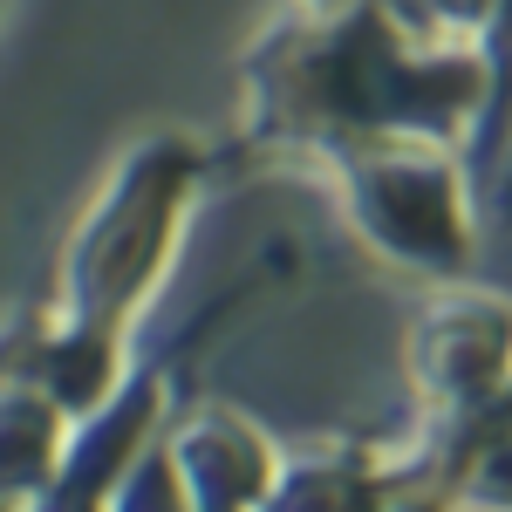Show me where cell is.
Wrapping results in <instances>:
<instances>
[{
  "mask_svg": "<svg viewBox=\"0 0 512 512\" xmlns=\"http://www.w3.org/2000/svg\"><path fill=\"white\" fill-rule=\"evenodd\" d=\"M485 103L478 48L424 41L390 0H355L342 14H301L246 55V144L335 158L383 137L472 144Z\"/></svg>",
  "mask_w": 512,
  "mask_h": 512,
  "instance_id": "6da1fadb",
  "label": "cell"
},
{
  "mask_svg": "<svg viewBox=\"0 0 512 512\" xmlns=\"http://www.w3.org/2000/svg\"><path fill=\"white\" fill-rule=\"evenodd\" d=\"M198 185H205V151L185 130L137 137L55 260V301L0 335V369L41 383L76 424L96 417L117 396L123 328L171 267Z\"/></svg>",
  "mask_w": 512,
  "mask_h": 512,
  "instance_id": "7a4b0ae2",
  "label": "cell"
},
{
  "mask_svg": "<svg viewBox=\"0 0 512 512\" xmlns=\"http://www.w3.org/2000/svg\"><path fill=\"white\" fill-rule=\"evenodd\" d=\"M321 178L335 185V205L349 233L417 280H465L478 260V226L458 144L444 137H383L321 158Z\"/></svg>",
  "mask_w": 512,
  "mask_h": 512,
  "instance_id": "3957f363",
  "label": "cell"
},
{
  "mask_svg": "<svg viewBox=\"0 0 512 512\" xmlns=\"http://www.w3.org/2000/svg\"><path fill=\"white\" fill-rule=\"evenodd\" d=\"M410 383L431 431L472 424L512 390V308L492 294H444L410 328Z\"/></svg>",
  "mask_w": 512,
  "mask_h": 512,
  "instance_id": "277c9868",
  "label": "cell"
},
{
  "mask_svg": "<svg viewBox=\"0 0 512 512\" xmlns=\"http://www.w3.org/2000/svg\"><path fill=\"white\" fill-rule=\"evenodd\" d=\"M164 444L178 451L198 512H260L267 485H274V465H280V451L233 410H198Z\"/></svg>",
  "mask_w": 512,
  "mask_h": 512,
  "instance_id": "5b68a950",
  "label": "cell"
},
{
  "mask_svg": "<svg viewBox=\"0 0 512 512\" xmlns=\"http://www.w3.org/2000/svg\"><path fill=\"white\" fill-rule=\"evenodd\" d=\"M410 478H424L410 458L390 465L383 451H362V444H315V451H294L274 465L260 512H376Z\"/></svg>",
  "mask_w": 512,
  "mask_h": 512,
  "instance_id": "8992f818",
  "label": "cell"
},
{
  "mask_svg": "<svg viewBox=\"0 0 512 512\" xmlns=\"http://www.w3.org/2000/svg\"><path fill=\"white\" fill-rule=\"evenodd\" d=\"M410 465L444 485L451 512H512V390L485 403L472 424L431 431Z\"/></svg>",
  "mask_w": 512,
  "mask_h": 512,
  "instance_id": "52a82bcc",
  "label": "cell"
},
{
  "mask_svg": "<svg viewBox=\"0 0 512 512\" xmlns=\"http://www.w3.org/2000/svg\"><path fill=\"white\" fill-rule=\"evenodd\" d=\"M69 424L76 417L41 383L0 369V499L7 506H41V492L69 458Z\"/></svg>",
  "mask_w": 512,
  "mask_h": 512,
  "instance_id": "ba28073f",
  "label": "cell"
},
{
  "mask_svg": "<svg viewBox=\"0 0 512 512\" xmlns=\"http://www.w3.org/2000/svg\"><path fill=\"white\" fill-rule=\"evenodd\" d=\"M478 62H485V103L472 123V158L485 171H499L512 151V0L492 7V21L478 35Z\"/></svg>",
  "mask_w": 512,
  "mask_h": 512,
  "instance_id": "9c48e42d",
  "label": "cell"
},
{
  "mask_svg": "<svg viewBox=\"0 0 512 512\" xmlns=\"http://www.w3.org/2000/svg\"><path fill=\"white\" fill-rule=\"evenodd\" d=\"M103 512H198L178 451H171V444H144V451L130 458V472L110 485V506Z\"/></svg>",
  "mask_w": 512,
  "mask_h": 512,
  "instance_id": "30bf717a",
  "label": "cell"
},
{
  "mask_svg": "<svg viewBox=\"0 0 512 512\" xmlns=\"http://www.w3.org/2000/svg\"><path fill=\"white\" fill-rule=\"evenodd\" d=\"M376 512H451V499H444V485H431V478H410L390 506H376Z\"/></svg>",
  "mask_w": 512,
  "mask_h": 512,
  "instance_id": "8fae6325",
  "label": "cell"
},
{
  "mask_svg": "<svg viewBox=\"0 0 512 512\" xmlns=\"http://www.w3.org/2000/svg\"><path fill=\"white\" fill-rule=\"evenodd\" d=\"M301 14H342V7H355V0H294Z\"/></svg>",
  "mask_w": 512,
  "mask_h": 512,
  "instance_id": "7c38bea8",
  "label": "cell"
}]
</instances>
